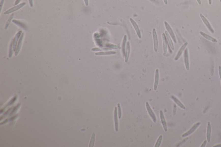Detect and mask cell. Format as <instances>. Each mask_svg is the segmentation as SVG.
I'll return each instance as SVG.
<instances>
[{"instance_id": "6da1fadb", "label": "cell", "mask_w": 221, "mask_h": 147, "mask_svg": "<svg viewBox=\"0 0 221 147\" xmlns=\"http://www.w3.org/2000/svg\"><path fill=\"white\" fill-rule=\"evenodd\" d=\"M145 106H146V108L147 112L150 115V117L151 118L153 122L154 123H156V121H157L156 117V115L154 113V112L153 111V110L152 109L151 107H150V104H149L148 102H146L145 103Z\"/></svg>"}, {"instance_id": "7a4b0ae2", "label": "cell", "mask_w": 221, "mask_h": 147, "mask_svg": "<svg viewBox=\"0 0 221 147\" xmlns=\"http://www.w3.org/2000/svg\"><path fill=\"white\" fill-rule=\"evenodd\" d=\"M164 24H165V26L166 29L167 30V31L168 32V34L170 35L171 39H172L174 43H177V39L176 38L175 36L174 35V31L171 29V27L170 26L169 24L166 21L164 22Z\"/></svg>"}, {"instance_id": "3957f363", "label": "cell", "mask_w": 221, "mask_h": 147, "mask_svg": "<svg viewBox=\"0 0 221 147\" xmlns=\"http://www.w3.org/2000/svg\"><path fill=\"white\" fill-rule=\"evenodd\" d=\"M200 16L201 17L202 20L203 21V23H204V24L205 25V26H206L207 29L209 30V31L211 32V33H212V34H214L215 31L212 27L211 24L209 23V22L208 21V20H207V19L202 14L200 13Z\"/></svg>"}, {"instance_id": "277c9868", "label": "cell", "mask_w": 221, "mask_h": 147, "mask_svg": "<svg viewBox=\"0 0 221 147\" xmlns=\"http://www.w3.org/2000/svg\"><path fill=\"white\" fill-rule=\"evenodd\" d=\"M153 45H154V50L155 52H157L158 49V40L157 33L156 31V29H153Z\"/></svg>"}, {"instance_id": "5b68a950", "label": "cell", "mask_w": 221, "mask_h": 147, "mask_svg": "<svg viewBox=\"0 0 221 147\" xmlns=\"http://www.w3.org/2000/svg\"><path fill=\"white\" fill-rule=\"evenodd\" d=\"M200 124H201L200 122H197V123H196L192 127H191V128H190L188 131L182 135V137H187V136H189L191 134H192L193 133H194L195 131L197 129V128H198V127L200 125Z\"/></svg>"}, {"instance_id": "8992f818", "label": "cell", "mask_w": 221, "mask_h": 147, "mask_svg": "<svg viewBox=\"0 0 221 147\" xmlns=\"http://www.w3.org/2000/svg\"><path fill=\"white\" fill-rule=\"evenodd\" d=\"M26 2H23V3L19 4L17 6H15L14 7H12L11 8L9 9L8 10L5 12L4 13V14L7 15L8 14H10V13H13V12L16 11L17 10H18L20 8H21L22 7H23L25 5H26Z\"/></svg>"}, {"instance_id": "52a82bcc", "label": "cell", "mask_w": 221, "mask_h": 147, "mask_svg": "<svg viewBox=\"0 0 221 147\" xmlns=\"http://www.w3.org/2000/svg\"><path fill=\"white\" fill-rule=\"evenodd\" d=\"M163 42V55H166L168 49V40L166 36V34L163 33L162 34Z\"/></svg>"}, {"instance_id": "ba28073f", "label": "cell", "mask_w": 221, "mask_h": 147, "mask_svg": "<svg viewBox=\"0 0 221 147\" xmlns=\"http://www.w3.org/2000/svg\"><path fill=\"white\" fill-rule=\"evenodd\" d=\"M160 118L161 120V124L163 125V128L165 131L167 132L168 131V128H167V123L166 122V119L165 118L164 113L162 110H160L159 111Z\"/></svg>"}, {"instance_id": "9c48e42d", "label": "cell", "mask_w": 221, "mask_h": 147, "mask_svg": "<svg viewBox=\"0 0 221 147\" xmlns=\"http://www.w3.org/2000/svg\"><path fill=\"white\" fill-rule=\"evenodd\" d=\"M130 23L132 25V26L134 28V29L135 30L136 33H137L139 38L140 39H141V32H140V29L139 28L138 26L137 23L132 18H130Z\"/></svg>"}, {"instance_id": "30bf717a", "label": "cell", "mask_w": 221, "mask_h": 147, "mask_svg": "<svg viewBox=\"0 0 221 147\" xmlns=\"http://www.w3.org/2000/svg\"><path fill=\"white\" fill-rule=\"evenodd\" d=\"M118 114H117V107H115L114 113V127L115 131H119V121H118Z\"/></svg>"}, {"instance_id": "8fae6325", "label": "cell", "mask_w": 221, "mask_h": 147, "mask_svg": "<svg viewBox=\"0 0 221 147\" xmlns=\"http://www.w3.org/2000/svg\"><path fill=\"white\" fill-rule=\"evenodd\" d=\"M184 61L187 70H189V60L188 51V49H186L184 52Z\"/></svg>"}, {"instance_id": "7c38bea8", "label": "cell", "mask_w": 221, "mask_h": 147, "mask_svg": "<svg viewBox=\"0 0 221 147\" xmlns=\"http://www.w3.org/2000/svg\"><path fill=\"white\" fill-rule=\"evenodd\" d=\"M187 44H188V42H185L184 44H183L182 46L181 47L178 52L177 53V55H176V56L174 58V60L177 61V60H178V59H179L180 57L181 56V55L182 54L183 52L184 51V49H185L186 47H187Z\"/></svg>"}, {"instance_id": "4fadbf2b", "label": "cell", "mask_w": 221, "mask_h": 147, "mask_svg": "<svg viewBox=\"0 0 221 147\" xmlns=\"http://www.w3.org/2000/svg\"><path fill=\"white\" fill-rule=\"evenodd\" d=\"M22 33V31H19L16 34L13 40V50L14 51V52L16 51V48L17 47V41H18L19 38L20 37V36H21Z\"/></svg>"}, {"instance_id": "5bb4252c", "label": "cell", "mask_w": 221, "mask_h": 147, "mask_svg": "<svg viewBox=\"0 0 221 147\" xmlns=\"http://www.w3.org/2000/svg\"><path fill=\"white\" fill-rule=\"evenodd\" d=\"M130 43L129 42H127V47L125 50V63H127L128 61L129 57L130 55Z\"/></svg>"}, {"instance_id": "9a60e30c", "label": "cell", "mask_w": 221, "mask_h": 147, "mask_svg": "<svg viewBox=\"0 0 221 147\" xmlns=\"http://www.w3.org/2000/svg\"><path fill=\"white\" fill-rule=\"evenodd\" d=\"M158 81H159V70L158 69H156L155 72V81H154V90H156L157 87L158 86Z\"/></svg>"}, {"instance_id": "2e32d148", "label": "cell", "mask_w": 221, "mask_h": 147, "mask_svg": "<svg viewBox=\"0 0 221 147\" xmlns=\"http://www.w3.org/2000/svg\"><path fill=\"white\" fill-rule=\"evenodd\" d=\"M24 34L23 33L22 34L21 36H20V39L19 41L18 44H17V48H16L15 53V55L16 56H17L19 52L20 51V48H21V47L22 43V42H23V37H24Z\"/></svg>"}, {"instance_id": "e0dca14e", "label": "cell", "mask_w": 221, "mask_h": 147, "mask_svg": "<svg viewBox=\"0 0 221 147\" xmlns=\"http://www.w3.org/2000/svg\"><path fill=\"white\" fill-rule=\"evenodd\" d=\"M171 99L173 101V102L175 103L176 104H177L179 107H181V108L183 109H184H184H185L186 107H185V106L183 105V104L182 103H181V102H180V100H179L178 98L176 97L175 96H174V95H171Z\"/></svg>"}, {"instance_id": "ac0fdd59", "label": "cell", "mask_w": 221, "mask_h": 147, "mask_svg": "<svg viewBox=\"0 0 221 147\" xmlns=\"http://www.w3.org/2000/svg\"><path fill=\"white\" fill-rule=\"evenodd\" d=\"M211 126L210 122L207 123V139L208 142H210L211 140Z\"/></svg>"}, {"instance_id": "d6986e66", "label": "cell", "mask_w": 221, "mask_h": 147, "mask_svg": "<svg viewBox=\"0 0 221 147\" xmlns=\"http://www.w3.org/2000/svg\"><path fill=\"white\" fill-rule=\"evenodd\" d=\"M200 33L201 36H203V37L205 38V39H207V40H209L210 41H211V42H215V43H217V42H218V41L216 39H215L214 38L212 37H211V36H209L208 35L205 34V33H204V32H203V31H200Z\"/></svg>"}, {"instance_id": "ffe728a7", "label": "cell", "mask_w": 221, "mask_h": 147, "mask_svg": "<svg viewBox=\"0 0 221 147\" xmlns=\"http://www.w3.org/2000/svg\"><path fill=\"white\" fill-rule=\"evenodd\" d=\"M127 36L126 35H124V38H123V42L122 44V53L123 57H124L125 56V53L126 50V44L127 42Z\"/></svg>"}, {"instance_id": "44dd1931", "label": "cell", "mask_w": 221, "mask_h": 147, "mask_svg": "<svg viewBox=\"0 0 221 147\" xmlns=\"http://www.w3.org/2000/svg\"><path fill=\"white\" fill-rule=\"evenodd\" d=\"M165 34H166V36L167 38V40L168 42V44L170 46V47L171 48V50H174V46L173 43L172 41L171 40V38L170 37V36L168 34V32L166 31H165Z\"/></svg>"}, {"instance_id": "7402d4cb", "label": "cell", "mask_w": 221, "mask_h": 147, "mask_svg": "<svg viewBox=\"0 0 221 147\" xmlns=\"http://www.w3.org/2000/svg\"><path fill=\"white\" fill-rule=\"evenodd\" d=\"M116 54V52L110 51V52H97L95 54V55L96 56H101V55H112V54L113 55V54Z\"/></svg>"}, {"instance_id": "603a6c76", "label": "cell", "mask_w": 221, "mask_h": 147, "mask_svg": "<svg viewBox=\"0 0 221 147\" xmlns=\"http://www.w3.org/2000/svg\"><path fill=\"white\" fill-rule=\"evenodd\" d=\"M12 22H13V23H14L15 24L17 25V26H19L20 27L22 28V29H24L25 30H27L26 26L23 23H22V22L19 21L18 20H12Z\"/></svg>"}, {"instance_id": "cb8c5ba5", "label": "cell", "mask_w": 221, "mask_h": 147, "mask_svg": "<svg viewBox=\"0 0 221 147\" xmlns=\"http://www.w3.org/2000/svg\"><path fill=\"white\" fill-rule=\"evenodd\" d=\"M17 96H15L14 97H13V99H12L11 100H10V102H9L8 104H7L5 106L4 108H3L2 110H1V113H2L4 111V110H5L7 107H8L9 106H10L12 105L13 104H14V103H15V102H16L17 99Z\"/></svg>"}, {"instance_id": "d4e9b609", "label": "cell", "mask_w": 221, "mask_h": 147, "mask_svg": "<svg viewBox=\"0 0 221 147\" xmlns=\"http://www.w3.org/2000/svg\"><path fill=\"white\" fill-rule=\"evenodd\" d=\"M95 142V133H93L92 135L91 138L90 139V142L89 144V147H94Z\"/></svg>"}, {"instance_id": "484cf974", "label": "cell", "mask_w": 221, "mask_h": 147, "mask_svg": "<svg viewBox=\"0 0 221 147\" xmlns=\"http://www.w3.org/2000/svg\"><path fill=\"white\" fill-rule=\"evenodd\" d=\"M163 139V136H160L157 139V141L156 142V144L155 145V147H159L160 146L161 144V141Z\"/></svg>"}, {"instance_id": "4316f807", "label": "cell", "mask_w": 221, "mask_h": 147, "mask_svg": "<svg viewBox=\"0 0 221 147\" xmlns=\"http://www.w3.org/2000/svg\"><path fill=\"white\" fill-rule=\"evenodd\" d=\"M13 16H14V14H13V13H12V14L10 16V17L9 18L8 20H7V23H6L5 27V29H7L8 28L9 26L10 25V22H11L12 20V19L13 18Z\"/></svg>"}, {"instance_id": "83f0119b", "label": "cell", "mask_w": 221, "mask_h": 147, "mask_svg": "<svg viewBox=\"0 0 221 147\" xmlns=\"http://www.w3.org/2000/svg\"><path fill=\"white\" fill-rule=\"evenodd\" d=\"M117 114H118V117L119 119L121 118V115H122V112H121V107L120 105V103H117Z\"/></svg>"}, {"instance_id": "f1b7e54d", "label": "cell", "mask_w": 221, "mask_h": 147, "mask_svg": "<svg viewBox=\"0 0 221 147\" xmlns=\"http://www.w3.org/2000/svg\"><path fill=\"white\" fill-rule=\"evenodd\" d=\"M18 117V115H16V116H15L14 117H11V118H10L8 119L7 120H5L2 123H1V125H3L5 123H8L9 122L12 121H13V120H15L17 117Z\"/></svg>"}, {"instance_id": "f546056e", "label": "cell", "mask_w": 221, "mask_h": 147, "mask_svg": "<svg viewBox=\"0 0 221 147\" xmlns=\"http://www.w3.org/2000/svg\"><path fill=\"white\" fill-rule=\"evenodd\" d=\"M20 105H21L20 104H18L16 107H15L13 109V110H12L11 112L10 113V116H9L10 117V116H12V115H13V114H15V113L17 112V110H18V109L20 108Z\"/></svg>"}, {"instance_id": "4dcf8cb0", "label": "cell", "mask_w": 221, "mask_h": 147, "mask_svg": "<svg viewBox=\"0 0 221 147\" xmlns=\"http://www.w3.org/2000/svg\"><path fill=\"white\" fill-rule=\"evenodd\" d=\"M13 41H12L10 43V49H9V57L10 58L12 57V54H13Z\"/></svg>"}, {"instance_id": "1f68e13d", "label": "cell", "mask_w": 221, "mask_h": 147, "mask_svg": "<svg viewBox=\"0 0 221 147\" xmlns=\"http://www.w3.org/2000/svg\"><path fill=\"white\" fill-rule=\"evenodd\" d=\"M13 108V107H12L11 108H10L8 110H7V111L6 112V113H4V115H3L2 117H1V120H2L3 118H5V117H6L9 114H10V112L11 111V110H12V109Z\"/></svg>"}, {"instance_id": "d6a6232c", "label": "cell", "mask_w": 221, "mask_h": 147, "mask_svg": "<svg viewBox=\"0 0 221 147\" xmlns=\"http://www.w3.org/2000/svg\"><path fill=\"white\" fill-rule=\"evenodd\" d=\"M188 138H187L184 139V140H182L181 142H180V143L178 144V145H177V147H180L181 146L183 145L184 143H185L186 141H187V140H188Z\"/></svg>"}, {"instance_id": "836d02e7", "label": "cell", "mask_w": 221, "mask_h": 147, "mask_svg": "<svg viewBox=\"0 0 221 147\" xmlns=\"http://www.w3.org/2000/svg\"><path fill=\"white\" fill-rule=\"evenodd\" d=\"M177 112V106L175 104H173V114L174 116L175 115Z\"/></svg>"}, {"instance_id": "e575fe53", "label": "cell", "mask_w": 221, "mask_h": 147, "mask_svg": "<svg viewBox=\"0 0 221 147\" xmlns=\"http://www.w3.org/2000/svg\"><path fill=\"white\" fill-rule=\"evenodd\" d=\"M109 48L100 49L99 48H93L92 49V50L93 51H102V50L106 51V50H109Z\"/></svg>"}, {"instance_id": "d590c367", "label": "cell", "mask_w": 221, "mask_h": 147, "mask_svg": "<svg viewBox=\"0 0 221 147\" xmlns=\"http://www.w3.org/2000/svg\"><path fill=\"white\" fill-rule=\"evenodd\" d=\"M218 73H219V75L220 79V81H221V67L219 66L218 67Z\"/></svg>"}, {"instance_id": "8d00e7d4", "label": "cell", "mask_w": 221, "mask_h": 147, "mask_svg": "<svg viewBox=\"0 0 221 147\" xmlns=\"http://www.w3.org/2000/svg\"><path fill=\"white\" fill-rule=\"evenodd\" d=\"M4 0H1V2H0V11L1 12L2 10V7L3 6V4H4Z\"/></svg>"}, {"instance_id": "74e56055", "label": "cell", "mask_w": 221, "mask_h": 147, "mask_svg": "<svg viewBox=\"0 0 221 147\" xmlns=\"http://www.w3.org/2000/svg\"><path fill=\"white\" fill-rule=\"evenodd\" d=\"M207 140H205V141H204V142H203V144H202L201 145V147H205V145H206V144H207Z\"/></svg>"}, {"instance_id": "f35d334b", "label": "cell", "mask_w": 221, "mask_h": 147, "mask_svg": "<svg viewBox=\"0 0 221 147\" xmlns=\"http://www.w3.org/2000/svg\"><path fill=\"white\" fill-rule=\"evenodd\" d=\"M21 1L22 0H16V2H15V5H17V4H18L19 3H20Z\"/></svg>"}, {"instance_id": "ab89813d", "label": "cell", "mask_w": 221, "mask_h": 147, "mask_svg": "<svg viewBox=\"0 0 221 147\" xmlns=\"http://www.w3.org/2000/svg\"><path fill=\"white\" fill-rule=\"evenodd\" d=\"M29 3H30V6L31 7H33V0H29Z\"/></svg>"}, {"instance_id": "60d3db41", "label": "cell", "mask_w": 221, "mask_h": 147, "mask_svg": "<svg viewBox=\"0 0 221 147\" xmlns=\"http://www.w3.org/2000/svg\"><path fill=\"white\" fill-rule=\"evenodd\" d=\"M84 2H85V4H86V6H88L89 4V2H88V0H84Z\"/></svg>"}, {"instance_id": "b9f144b4", "label": "cell", "mask_w": 221, "mask_h": 147, "mask_svg": "<svg viewBox=\"0 0 221 147\" xmlns=\"http://www.w3.org/2000/svg\"><path fill=\"white\" fill-rule=\"evenodd\" d=\"M214 147H221V144H217L216 145L214 146Z\"/></svg>"}, {"instance_id": "7bdbcfd3", "label": "cell", "mask_w": 221, "mask_h": 147, "mask_svg": "<svg viewBox=\"0 0 221 147\" xmlns=\"http://www.w3.org/2000/svg\"><path fill=\"white\" fill-rule=\"evenodd\" d=\"M197 2H198V3L199 4V5H201V0H197Z\"/></svg>"}, {"instance_id": "ee69618b", "label": "cell", "mask_w": 221, "mask_h": 147, "mask_svg": "<svg viewBox=\"0 0 221 147\" xmlns=\"http://www.w3.org/2000/svg\"><path fill=\"white\" fill-rule=\"evenodd\" d=\"M209 4L210 5H211L212 4V0H208Z\"/></svg>"}, {"instance_id": "f6af8a7d", "label": "cell", "mask_w": 221, "mask_h": 147, "mask_svg": "<svg viewBox=\"0 0 221 147\" xmlns=\"http://www.w3.org/2000/svg\"><path fill=\"white\" fill-rule=\"evenodd\" d=\"M164 3L166 4H168V1L167 0H163Z\"/></svg>"}]
</instances>
